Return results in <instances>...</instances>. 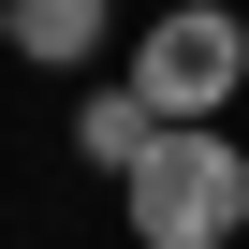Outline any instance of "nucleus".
<instances>
[{
	"mask_svg": "<svg viewBox=\"0 0 249 249\" xmlns=\"http://www.w3.org/2000/svg\"><path fill=\"white\" fill-rule=\"evenodd\" d=\"M117 205H132V249H249V147L234 132H161L117 176Z\"/></svg>",
	"mask_w": 249,
	"mask_h": 249,
	"instance_id": "f03ea898",
	"label": "nucleus"
},
{
	"mask_svg": "<svg viewBox=\"0 0 249 249\" xmlns=\"http://www.w3.org/2000/svg\"><path fill=\"white\" fill-rule=\"evenodd\" d=\"M117 88H132L161 132H234V88H249V15L234 0H176L117 44Z\"/></svg>",
	"mask_w": 249,
	"mask_h": 249,
	"instance_id": "f257e3e1",
	"label": "nucleus"
},
{
	"mask_svg": "<svg viewBox=\"0 0 249 249\" xmlns=\"http://www.w3.org/2000/svg\"><path fill=\"white\" fill-rule=\"evenodd\" d=\"M103 44H117V0H15V59L30 73H103Z\"/></svg>",
	"mask_w": 249,
	"mask_h": 249,
	"instance_id": "7ed1b4c3",
	"label": "nucleus"
},
{
	"mask_svg": "<svg viewBox=\"0 0 249 249\" xmlns=\"http://www.w3.org/2000/svg\"><path fill=\"white\" fill-rule=\"evenodd\" d=\"M0 59H15V0H0Z\"/></svg>",
	"mask_w": 249,
	"mask_h": 249,
	"instance_id": "39448f33",
	"label": "nucleus"
},
{
	"mask_svg": "<svg viewBox=\"0 0 249 249\" xmlns=\"http://www.w3.org/2000/svg\"><path fill=\"white\" fill-rule=\"evenodd\" d=\"M147 147H161V117L117 88V73H88V88H73V161H88V176H132Z\"/></svg>",
	"mask_w": 249,
	"mask_h": 249,
	"instance_id": "20e7f679",
	"label": "nucleus"
}]
</instances>
